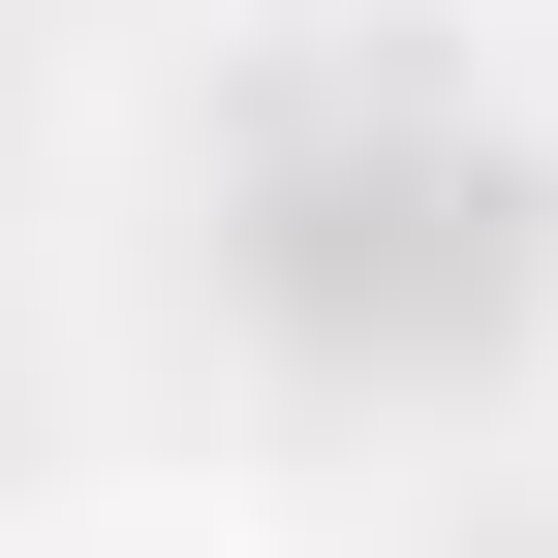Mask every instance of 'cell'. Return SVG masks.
<instances>
[{"mask_svg": "<svg viewBox=\"0 0 558 558\" xmlns=\"http://www.w3.org/2000/svg\"><path fill=\"white\" fill-rule=\"evenodd\" d=\"M248 279L341 341V373H403V341H497L527 186H497V124H373V94H311V124L248 156Z\"/></svg>", "mask_w": 558, "mask_h": 558, "instance_id": "obj_1", "label": "cell"}]
</instances>
